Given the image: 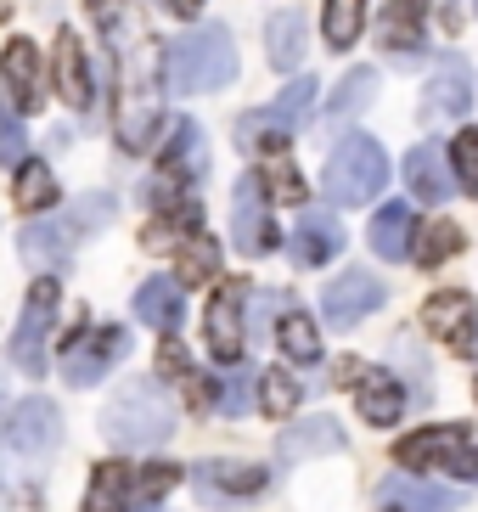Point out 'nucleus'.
<instances>
[{
	"mask_svg": "<svg viewBox=\"0 0 478 512\" xmlns=\"http://www.w3.org/2000/svg\"><path fill=\"white\" fill-rule=\"evenodd\" d=\"M237 79V46L220 23L186 29L175 46L164 51V85L175 96H203V91H225Z\"/></svg>",
	"mask_w": 478,
	"mask_h": 512,
	"instance_id": "f257e3e1",
	"label": "nucleus"
},
{
	"mask_svg": "<svg viewBox=\"0 0 478 512\" xmlns=\"http://www.w3.org/2000/svg\"><path fill=\"white\" fill-rule=\"evenodd\" d=\"M102 434L124 451H158L169 434H175V411H169V394L152 383V377H130L119 383V394L107 400L102 411Z\"/></svg>",
	"mask_w": 478,
	"mask_h": 512,
	"instance_id": "f03ea898",
	"label": "nucleus"
},
{
	"mask_svg": "<svg viewBox=\"0 0 478 512\" xmlns=\"http://www.w3.org/2000/svg\"><path fill=\"white\" fill-rule=\"evenodd\" d=\"M389 181V158L377 147L372 136H344L332 147L327 158V197L338 209H360V203H372Z\"/></svg>",
	"mask_w": 478,
	"mask_h": 512,
	"instance_id": "7ed1b4c3",
	"label": "nucleus"
},
{
	"mask_svg": "<svg viewBox=\"0 0 478 512\" xmlns=\"http://www.w3.org/2000/svg\"><path fill=\"white\" fill-rule=\"evenodd\" d=\"M310 107H315V79L299 74L270 107H259V113H248V119L237 124L242 147H248V152H287V141H293V124L310 119Z\"/></svg>",
	"mask_w": 478,
	"mask_h": 512,
	"instance_id": "20e7f679",
	"label": "nucleus"
},
{
	"mask_svg": "<svg viewBox=\"0 0 478 512\" xmlns=\"http://www.w3.org/2000/svg\"><path fill=\"white\" fill-rule=\"evenodd\" d=\"M62 445V411L45 400V394H34V400H17V406H6V456L0 462H29V467H45L51 456H57Z\"/></svg>",
	"mask_w": 478,
	"mask_h": 512,
	"instance_id": "39448f33",
	"label": "nucleus"
},
{
	"mask_svg": "<svg viewBox=\"0 0 478 512\" xmlns=\"http://www.w3.org/2000/svg\"><path fill=\"white\" fill-rule=\"evenodd\" d=\"M124 349H130V332H119V327H74L68 344H62V377H68V389L102 383L107 366L124 361Z\"/></svg>",
	"mask_w": 478,
	"mask_h": 512,
	"instance_id": "423d86ee",
	"label": "nucleus"
},
{
	"mask_svg": "<svg viewBox=\"0 0 478 512\" xmlns=\"http://www.w3.org/2000/svg\"><path fill=\"white\" fill-rule=\"evenodd\" d=\"M394 462H400L405 473H434V467H450V473H462V479H467V462H473V451H467V428H462V422L417 428V434H405L400 445H394Z\"/></svg>",
	"mask_w": 478,
	"mask_h": 512,
	"instance_id": "0eeeda50",
	"label": "nucleus"
},
{
	"mask_svg": "<svg viewBox=\"0 0 478 512\" xmlns=\"http://www.w3.org/2000/svg\"><path fill=\"white\" fill-rule=\"evenodd\" d=\"M57 276H40V282L29 287V299H23V321H17L12 332V366L17 372L40 377L45 372V332H51V321H57Z\"/></svg>",
	"mask_w": 478,
	"mask_h": 512,
	"instance_id": "6e6552de",
	"label": "nucleus"
},
{
	"mask_svg": "<svg viewBox=\"0 0 478 512\" xmlns=\"http://www.w3.org/2000/svg\"><path fill=\"white\" fill-rule=\"evenodd\" d=\"M338 383L355 389V406H360V417L372 422V428H389V422L405 417V389L383 372V366H366V361L349 355V361H338Z\"/></svg>",
	"mask_w": 478,
	"mask_h": 512,
	"instance_id": "1a4fd4ad",
	"label": "nucleus"
},
{
	"mask_svg": "<svg viewBox=\"0 0 478 512\" xmlns=\"http://www.w3.org/2000/svg\"><path fill=\"white\" fill-rule=\"evenodd\" d=\"M242 299H248V282L231 276V282L214 287L209 316H203V338H209V355L220 366H237L242 361V344H248V332H242Z\"/></svg>",
	"mask_w": 478,
	"mask_h": 512,
	"instance_id": "9d476101",
	"label": "nucleus"
},
{
	"mask_svg": "<svg viewBox=\"0 0 478 512\" xmlns=\"http://www.w3.org/2000/svg\"><path fill=\"white\" fill-rule=\"evenodd\" d=\"M192 484H197V496L209 501V507H237V501H254L259 490H265L270 473H265V467H254V462L209 456V462L192 467Z\"/></svg>",
	"mask_w": 478,
	"mask_h": 512,
	"instance_id": "9b49d317",
	"label": "nucleus"
},
{
	"mask_svg": "<svg viewBox=\"0 0 478 512\" xmlns=\"http://www.w3.org/2000/svg\"><path fill=\"white\" fill-rule=\"evenodd\" d=\"M422 327L434 332L450 355H473L478 349V304H473V293H462V287L434 293V299L422 304Z\"/></svg>",
	"mask_w": 478,
	"mask_h": 512,
	"instance_id": "f8f14e48",
	"label": "nucleus"
},
{
	"mask_svg": "<svg viewBox=\"0 0 478 512\" xmlns=\"http://www.w3.org/2000/svg\"><path fill=\"white\" fill-rule=\"evenodd\" d=\"M231 242L237 254L248 259H265L276 248V226H270V209H265V181L259 175H242L237 197H231Z\"/></svg>",
	"mask_w": 478,
	"mask_h": 512,
	"instance_id": "ddd939ff",
	"label": "nucleus"
},
{
	"mask_svg": "<svg viewBox=\"0 0 478 512\" xmlns=\"http://www.w3.org/2000/svg\"><path fill=\"white\" fill-rule=\"evenodd\" d=\"M383 299H389V293H383V282H377L372 271H344V276H332L327 293H321V316H327L332 327H355V321H366Z\"/></svg>",
	"mask_w": 478,
	"mask_h": 512,
	"instance_id": "4468645a",
	"label": "nucleus"
},
{
	"mask_svg": "<svg viewBox=\"0 0 478 512\" xmlns=\"http://www.w3.org/2000/svg\"><path fill=\"white\" fill-rule=\"evenodd\" d=\"M473 102V74H467L462 51H439L434 57V79H428V96H422V119H456Z\"/></svg>",
	"mask_w": 478,
	"mask_h": 512,
	"instance_id": "2eb2a0df",
	"label": "nucleus"
},
{
	"mask_svg": "<svg viewBox=\"0 0 478 512\" xmlns=\"http://www.w3.org/2000/svg\"><path fill=\"white\" fill-rule=\"evenodd\" d=\"M0 91L12 96L17 113H40L45 79H40V51H34V40H6V51H0Z\"/></svg>",
	"mask_w": 478,
	"mask_h": 512,
	"instance_id": "dca6fc26",
	"label": "nucleus"
},
{
	"mask_svg": "<svg viewBox=\"0 0 478 512\" xmlns=\"http://www.w3.org/2000/svg\"><path fill=\"white\" fill-rule=\"evenodd\" d=\"M51 79H57V96L74 107V113H85V107L96 102L90 57H85V46H79V34H74V29H62V34H57V51H51Z\"/></svg>",
	"mask_w": 478,
	"mask_h": 512,
	"instance_id": "f3484780",
	"label": "nucleus"
},
{
	"mask_svg": "<svg viewBox=\"0 0 478 512\" xmlns=\"http://www.w3.org/2000/svg\"><path fill=\"white\" fill-rule=\"evenodd\" d=\"M338 451H344V422L327 417V411L299 417L293 428H282V439H276V456H282V462H304V456H338Z\"/></svg>",
	"mask_w": 478,
	"mask_h": 512,
	"instance_id": "a211bd4d",
	"label": "nucleus"
},
{
	"mask_svg": "<svg viewBox=\"0 0 478 512\" xmlns=\"http://www.w3.org/2000/svg\"><path fill=\"white\" fill-rule=\"evenodd\" d=\"M338 248H344V226H338V220H332L327 209L299 214V226H293V242H287V254H293V265H299V271H315V265L338 259Z\"/></svg>",
	"mask_w": 478,
	"mask_h": 512,
	"instance_id": "6ab92c4d",
	"label": "nucleus"
},
{
	"mask_svg": "<svg viewBox=\"0 0 478 512\" xmlns=\"http://www.w3.org/2000/svg\"><path fill=\"white\" fill-rule=\"evenodd\" d=\"M383 501L400 507V512H456V507H462L456 490H439V484L417 479V473H405V467L383 479Z\"/></svg>",
	"mask_w": 478,
	"mask_h": 512,
	"instance_id": "aec40b11",
	"label": "nucleus"
},
{
	"mask_svg": "<svg viewBox=\"0 0 478 512\" xmlns=\"http://www.w3.org/2000/svg\"><path fill=\"white\" fill-rule=\"evenodd\" d=\"M405 181H411V197H422V203H450V192H456V181H450V164L439 147H417L411 158H405Z\"/></svg>",
	"mask_w": 478,
	"mask_h": 512,
	"instance_id": "412c9836",
	"label": "nucleus"
},
{
	"mask_svg": "<svg viewBox=\"0 0 478 512\" xmlns=\"http://www.w3.org/2000/svg\"><path fill=\"white\" fill-rule=\"evenodd\" d=\"M203 169H209V152H203V130H197L192 119H180V124H175V141L164 147V181L186 186V181H197Z\"/></svg>",
	"mask_w": 478,
	"mask_h": 512,
	"instance_id": "4be33fe9",
	"label": "nucleus"
},
{
	"mask_svg": "<svg viewBox=\"0 0 478 512\" xmlns=\"http://www.w3.org/2000/svg\"><path fill=\"white\" fill-rule=\"evenodd\" d=\"M411 237H417V220H411V209H405V203L377 209L372 214V231H366V242H372L377 259H405V254H411Z\"/></svg>",
	"mask_w": 478,
	"mask_h": 512,
	"instance_id": "5701e85b",
	"label": "nucleus"
},
{
	"mask_svg": "<svg viewBox=\"0 0 478 512\" xmlns=\"http://www.w3.org/2000/svg\"><path fill=\"white\" fill-rule=\"evenodd\" d=\"M422 23H428V6L422 0H389V12H383V51H422Z\"/></svg>",
	"mask_w": 478,
	"mask_h": 512,
	"instance_id": "b1692460",
	"label": "nucleus"
},
{
	"mask_svg": "<svg viewBox=\"0 0 478 512\" xmlns=\"http://www.w3.org/2000/svg\"><path fill=\"white\" fill-rule=\"evenodd\" d=\"M17 248H23V259H29L34 271H62L68 254H74V237L62 226H40V220H34V226L17 237Z\"/></svg>",
	"mask_w": 478,
	"mask_h": 512,
	"instance_id": "393cba45",
	"label": "nucleus"
},
{
	"mask_svg": "<svg viewBox=\"0 0 478 512\" xmlns=\"http://www.w3.org/2000/svg\"><path fill=\"white\" fill-rule=\"evenodd\" d=\"M135 316L147 321V327H158V332H175L180 327V282L152 276V282L135 293Z\"/></svg>",
	"mask_w": 478,
	"mask_h": 512,
	"instance_id": "a878e982",
	"label": "nucleus"
},
{
	"mask_svg": "<svg viewBox=\"0 0 478 512\" xmlns=\"http://www.w3.org/2000/svg\"><path fill=\"white\" fill-rule=\"evenodd\" d=\"M85 512H130V467L124 462H102L90 473L85 490Z\"/></svg>",
	"mask_w": 478,
	"mask_h": 512,
	"instance_id": "bb28decb",
	"label": "nucleus"
},
{
	"mask_svg": "<svg viewBox=\"0 0 478 512\" xmlns=\"http://www.w3.org/2000/svg\"><path fill=\"white\" fill-rule=\"evenodd\" d=\"M265 46H270V62L293 74V68L304 62V17H299V12H270Z\"/></svg>",
	"mask_w": 478,
	"mask_h": 512,
	"instance_id": "cd10ccee",
	"label": "nucleus"
},
{
	"mask_svg": "<svg viewBox=\"0 0 478 512\" xmlns=\"http://www.w3.org/2000/svg\"><path fill=\"white\" fill-rule=\"evenodd\" d=\"M220 271V248H214V237H203V231H192V237L175 242V282H209V276Z\"/></svg>",
	"mask_w": 478,
	"mask_h": 512,
	"instance_id": "c85d7f7f",
	"label": "nucleus"
},
{
	"mask_svg": "<svg viewBox=\"0 0 478 512\" xmlns=\"http://www.w3.org/2000/svg\"><path fill=\"white\" fill-rule=\"evenodd\" d=\"M372 96H377V74L372 68H349V74L338 79V96L327 102V124H344V119H355V113H366Z\"/></svg>",
	"mask_w": 478,
	"mask_h": 512,
	"instance_id": "c756f323",
	"label": "nucleus"
},
{
	"mask_svg": "<svg viewBox=\"0 0 478 512\" xmlns=\"http://www.w3.org/2000/svg\"><path fill=\"white\" fill-rule=\"evenodd\" d=\"M366 29V0H327V12H321V34H327L332 51H349Z\"/></svg>",
	"mask_w": 478,
	"mask_h": 512,
	"instance_id": "7c9ffc66",
	"label": "nucleus"
},
{
	"mask_svg": "<svg viewBox=\"0 0 478 512\" xmlns=\"http://www.w3.org/2000/svg\"><path fill=\"white\" fill-rule=\"evenodd\" d=\"M51 203H57V175H51L40 158H23V164H17V209L40 214V209H51Z\"/></svg>",
	"mask_w": 478,
	"mask_h": 512,
	"instance_id": "2f4dec72",
	"label": "nucleus"
},
{
	"mask_svg": "<svg viewBox=\"0 0 478 512\" xmlns=\"http://www.w3.org/2000/svg\"><path fill=\"white\" fill-rule=\"evenodd\" d=\"M411 254H417V265H445L450 254H462V226H450V220H434V226H417V237H411Z\"/></svg>",
	"mask_w": 478,
	"mask_h": 512,
	"instance_id": "473e14b6",
	"label": "nucleus"
},
{
	"mask_svg": "<svg viewBox=\"0 0 478 512\" xmlns=\"http://www.w3.org/2000/svg\"><path fill=\"white\" fill-rule=\"evenodd\" d=\"M113 214H119V197L113 192H85V197H74V209H68L62 231H68V237H90V231H102Z\"/></svg>",
	"mask_w": 478,
	"mask_h": 512,
	"instance_id": "72a5a7b5",
	"label": "nucleus"
},
{
	"mask_svg": "<svg viewBox=\"0 0 478 512\" xmlns=\"http://www.w3.org/2000/svg\"><path fill=\"white\" fill-rule=\"evenodd\" d=\"M276 332H282V349H287V355H293L299 366L321 361V332H315V321L304 316V310H287Z\"/></svg>",
	"mask_w": 478,
	"mask_h": 512,
	"instance_id": "f704fd0d",
	"label": "nucleus"
},
{
	"mask_svg": "<svg viewBox=\"0 0 478 512\" xmlns=\"http://www.w3.org/2000/svg\"><path fill=\"white\" fill-rule=\"evenodd\" d=\"M180 484V467L175 462H152V467H141L130 479V507H158V501L169 496Z\"/></svg>",
	"mask_w": 478,
	"mask_h": 512,
	"instance_id": "c9c22d12",
	"label": "nucleus"
},
{
	"mask_svg": "<svg viewBox=\"0 0 478 512\" xmlns=\"http://www.w3.org/2000/svg\"><path fill=\"white\" fill-rule=\"evenodd\" d=\"M259 406H265L270 417H293V411H299V377L287 372V366H270V372L259 377Z\"/></svg>",
	"mask_w": 478,
	"mask_h": 512,
	"instance_id": "e433bc0d",
	"label": "nucleus"
},
{
	"mask_svg": "<svg viewBox=\"0 0 478 512\" xmlns=\"http://www.w3.org/2000/svg\"><path fill=\"white\" fill-rule=\"evenodd\" d=\"M450 164H456V186L478 197V130H462L450 141Z\"/></svg>",
	"mask_w": 478,
	"mask_h": 512,
	"instance_id": "4c0bfd02",
	"label": "nucleus"
},
{
	"mask_svg": "<svg viewBox=\"0 0 478 512\" xmlns=\"http://www.w3.org/2000/svg\"><path fill=\"white\" fill-rule=\"evenodd\" d=\"M265 169H270V192L282 197V203H299V197H304V175L287 164V152H265Z\"/></svg>",
	"mask_w": 478,
	"mask_h": 512,
	"instance_id": "58836bf2",
	"label": "nucleus"
},
{
	"mask_svg": "<svg viewBox=\"0 0 478 512\" xmlns=\"http://www.w3.org/2000/svg\"><path fill=\"white\" fill-rule=\"evenodd\" d=\"M23 152H29V136H23V124L0 107V164H23Z\"/></svg>",
	"mask_w": 478,
	"mask_h": 512,
	"instance_id": "ea45409f",
	"label": "nucleus"
},
{
	"mask_svg": "<svg viewBox=\"0 0 478 512\" xmlns=\"http://www.w3.org/2000/svg\"><path fill=\"white\" fill-rule=\"evenodd\" d=\"M248 400H254V389H248V377H231V383H225V394H220V400H214V406H220L225 411V417H242V411H248Z\"/></svg>",
	"mask_w": 478,
	"mask_h": 512,
	"instance_id": "a19ab883",
	"label": "nucleus"
},
{
	"mask_svg": "<svg viewBox=\"0 0 478 512\" xmlns=\"http://www.w3.org/2000/svg\"><path fill=\"white\" fill-rule=\"evenodd\" d=\"M90 17H96V29L107 34V40H119V17H124V0H85Z\"/></svg>",
	"mask_w": 478,
	"mask_h": 512,
	"instance_id": "79ce46f5",
	"label": "nucleus"
},
{
	"mask_svg": "<svg viewBox=\"0 0 478 512\" xmlns=\"http://www.w3.org/2000/svg\"><path fill=\"white\" fill-rule=\"evenodd\" d=\"M164 12H175V17H197V12H203V0H164Z\"/></svg>",
	"mask_w": 478,
	"mask_h": 512,
	"instance_id": "37998d69",
	"label": "nucleus"
},
{
	"mask_svg": "<svg viewBox=\"0 0 478 512\" xmlns=\"http://www.w3.org/2000/svg\"><path fill=\"white\" fill-rule=\"evenodd\" d=\"M6 17H12V0H0V23H6Z\"/></svg>",
	"mask_w": 478,
	"mask_h": 512,
	"instance_id": "c03bdc74",
	"label": "nucleus"
},
{
	"mask_svg": "<svg viewBox=\"0 0 478 512\" xmlns=\"http://www.w3.org/2000/svg\"><path fill=\"white\" fill-rule=\"evenodd\" d=\"M467 479H478V456H473V462H467Z\"/></svg>",
	"mask_w": 478,
	"mask_h": 512,
	"instance_id": "a18cd8bd",
	"label": "nucleus"
},
{
	"mask_svg": "<svg viewBox=\"0 0 478 512\" xmlns=\"http://www.w3.org/2000/svg\"><path fill=\"white\" fill-rule=\"evenodd\" d=\"M389 512H400V507H389Z\"/></svg>",
	"mask_w": 478,
	"mask_h": 512,
	"instance_id": "49530a36",
	"label": "nucleus"
}]
</instances>
